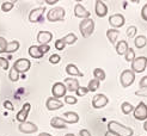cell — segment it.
I'll use <instances>...</instances> for the list:
<instances>
[{
  "label": "cell",
  "instance_id": "1",
  "mask_svg": "<svg viewBox=\"0 0 147 136\" xmlns=\"http://www.w3.org/2000/svg\"><path fill=\"white\" fill-rule=\"evenodd\" d=\"M108 130L116 136H133V129L123 125L116 121H110L108 123Z\"/></svg>",
  "mask_w": 147,
  "mask_h": 136
},
{
  "label": "cell",
  "instance_id": "2",
  "mask_svg": "<svg viewBox=\"0 0 147 136\" xmlns=\"http://www.w3.org/2000/svg\"><path fill=\"white\" fill-rule=\"evenodd\" d=\"M79 30L80 33L84 38H87L93 33L94 30V21L91 18H87V19H83L82 23L79 24Z\"/></svg>",
  "mask_w": 147,
  "mask_h": 136
},
{
  "label": "cell",
  "instance_id": "3",
  "mask_svg": "<svg viewBox=\"0 0 147 136\" xmlns=\"http://www.w3.org/2000/svg\"><path fill=\"white\" fill-rule=\"evenodd\" d=\"M65 16H66V12H65L63 7H54V9H51L48 12L47 19L49 21H51V23H54V21L63 20L65 19Z\"/></svg>",
  "mask_w": 147,
  "mask_h": 136
},
{
  "label": "cell",
  "instance_id": "4",
  "mask_svg": "<svg viewBox=\"0 0 147 136\" xmlns=\"http://www.w3.org/2000/svg\"><path fill=\"white\" fill-rule=\"evenodd\" d=\"M134 81H135V73L131 69H124L121 73L120 82L123 87H129V86L133 85Z\"/></svg>",
  "mask_w": 147,
  "mask_h": 136
},
{
  "label": "cell",
  "instance_id": "5",
  "mask_svg": "<svg viewBox=\"0 0 147 136\" xmlns=\"http://www.w3.org/2000/svg\"><path fill=\"white\" fill-rule=\"evenodd\" d=\"M146 67H147V57L145 56L135 57L134 61L131 62V70L134 73H142V72H145Z\"/></svg>",
  "mask_w": 147,
  "mask_h": 136
},
{
  "label": "cell",
  "instance_id": "6",
  "mask_svg": "<svg viewBox=\"0 0 147 136\" xmlns=\"http://www.w3.org/2000/svg\"><path fill=\"white\" fill-rule=\"evenodd\" d=\"M133 115H134V118L138 121H146L147 119V105L144 102L139 103L138 106L133 110Z\"/></svg>",
  "mask_w": 147,
  "mask_h": 136
},
{
  "label": "cell",
  "instance_id": "7",
  "mask_svg": "<svg viewBox=\"0 0 147 136\" xmlns=\"http://www.w3.org/2000/svg\"><path fill=\"white\" fill-rule=\"evenodd\" d=\"M31 67V62L28 59H18L16 62L13 63V68L16 69L18 73H26Z\"/></svg>",
  "mask_w": 147,
  "mask_h": 136
},
{
  "label": "cell",
  "instance_id": "8",
  "mask_svg": "<svg viewBox=\"0 0 147 136\" xmlns=\"http://www.w3.org/2000/svg\"><path fill=\"white\" fill-rule=\"evenodd\" d=\"M66 90L63 82H55L53 85V88H51V93H53V97L56 99H61L62 97H66Z\"/></svg>",
  "mask_w": 147,
  "mask_h": 136
},
{
  "label": "cell",
  "instance_id": "9",
  "mask_svg": "<svg viewBox=\"0 0 147 136\" xmlns=\"http://www.w3.org/2000/svg\"><path fill=\"white\" fill-rule=\"evenodd\" d=\"M124 21H126V19H124V17L121 13H116L109 17V24L113 26V29H116V30L117 27H122L124 25Z\"/></svg>",
  "mask_w": 147,
  "mask_h": 136
},
{
  "label": "cell",
  "instance_id": "10",
  "mask_svg": "<svg viewBox=\"0 0 147 136\" xmlns=\"http://www.w3.org/2000/svg\"><path fill=\"white\" fill-rule=\"evenodd\" d=\"M109 103V99L107 96L104 94H96L93 98H92V106L94 107V109H102V107L107 106Z\"/></svg>",
  "mask_w": 147,
  "mask_h": 136
},
{
  "label": "cell",
  "instance_id": "11",
  "mask_svg": "<svg viewBox=\"0 0 147 136\" xmlns=\"http://www.w3.org/2000/svg\"><path fill=\"white\" fill-rule=\"evenodd\" d=\"M46 11V7H37V9H34L30 13H29V20L31 23H38V21L42 20V16Z\"/></svg>",
  "mask_w": 147,
  "mask_h": 136
},
{
  "label": "cell",
  "instance_id": "12",
  "mask_svg": "<svg viewBox=\"0 0 147 136\" xmlns=\"http://www.w3.org/2000/svg\"><path fill=\"white\" fill-rule=\"evenodd\" d=\"M18 129H19V131L23 133V134H34V133H36L38 130L37 125L31 123V122H28V121L23 122V123H20Z\"/></svg>",
  "mask_w": 147,
  "mask_h": 136
},
{
  "label": "cell",
  "instance_id": "13",
  "mask_svg": "<svg viewBox=\"0 0 147 136\" xmlns=\"http://www.w3.org/2000/svg\"><path fill=\"white\" fill-rule=\"evenodd\" d=\"M46 106L48 110L55 111V110H59V109H61V107H63V102H61L60 99H56L54 97H49L46 102Z\"/></svg>",
  "mask_w": 147,
  "mask_h": 136
},
{
  "label": "cell",
  "instance_id": "14",
  "mask_svg": "<svg viewBox=\"0 0 147 136\" xmlns=\"http://www.w3.org/2000/svg\"><path fill=\"white\" fill-rule=\"evenodd\" d=\"M30 110H31L30 103H25V104L23 105V107L20 109V111H18L17 116H16V119H17L18 122H20V123L25 122L26 118H28V116H29V112H30Z\"/></svg>",
  "mask_w": 147,
  "mask_h": 136
},
{
  "label": "cell",
  "instance_id": "15",
  "mask_svg": "<svg viewBox=\"0 0 147 136\" xmlns=\"http://www.w3.org/2000/svg\"><path fill=\"white\" fill-rule=\"evenodd\" d=\"M74 16L78 17V18H82V19H87V18H90L91 13L87 11L82 4L78 3L74 6Z\"/></svg>",
  "mask_w": 147,
  "mask_h": 136
},
{
  "label": "cell",
  "instance_id": "16",
  "mask_svg": "<svg viewBox=\"0 0 147 136\" xmlns=\"http://www.w3.org/2000/svg\"><path fill=\"white\" fill-rule=\"evenodd\" d=\"M63 85H65L66 90L69 91V92H76L80 87L79 81L74 78H66L65 81H63Z\"/></svg>",
  "mask_w": 147,
  "mask_h": 136
},
{
  "label": "cell",
  "instance_id": "17",
  "mask_svg": "<svg viewBox=\"0 0 147 136\" xmlns=\"http://www.w3.org/2000/svg\"><path fill=\"white\" fill-rule=\"evenodd\" d=\"M94 11H96V14L99 18H103L108 14V6L100 0H97L94 4Z\"/></svg>",
  "mask_w": 147,
  "mask_h": 136
},
{
  "label": "cell",
  "instance_id": "18",
  "mask_svg": "<svg viewBox=\"0 0 147 136\" xmlns=\"http://www.w3.org/2000/svg\"><path fill=\"white\" fill-rule=\"evenodd\" d=\"M51 40H53V33L49 31H40L37 35V42L40 43V46L48 44Z\"/></svg>",
  "mask_w": 147,
  "mask_h": 136
},
{
  "label": "cell",
  "instance_id": "19",
  "mask_svg": "<svg viewBox=\"0 0 147 136\" xmlns=\"http://www.w3.org/2000/svg\"><path fill=\"white\" fill-rule=\"evenodd\" d=\"M61 118L65 119L66 123H72V124H74V123H77V122L79 121V115H78L77 112H73V111H71V112H65V113L62 115Z\"/></svg>",
  "mask_w": 147,
  "mask_h": 136
},
{
  "label": "cell",
  "instance_id": "20",
  "mask_svg": "<svg viewBox=\"0 0 147 136\" xmlns=\"http://www.w3.org/2000/svg\"><path fill=\"white\" fill-rule=\"evenodd\" d=\"M50 125L55 129H66L67 128V123H66L65 119L61 117H53L50 121Z\"/></svg>",
  "mask_w": 147,
  "mask_h": 136
},
{
  "label": "cell",
  "instance_id": "21",
  "mask_svg": "<svg viewBox=\"0 0 147 136\" xmlns=\"http://www.w3.org/2000/svg\"><path fill=\"white\" fill-rule=\"evenodd\" d=\"M66 73L69 74L71 76H83L84 74L78 69V67L76 66V64L73 63H69L66 66Z\"/></svg>",
  "mask_w": 147,
  "mask_h": 136
},
{
  "label": "cell",
  "instance_id": "22",
  "mask_svg": "<svg viewBox=\"0 0 147 136\" xmlns=\"http://www.w3.org/2000/svg\"><path fill=\"white\" fill-rule=\"evenodd\" d=\"M115 48H116V53L119 54V55H124L126 54V52L128 50V43L126 42V41H119L115 44Z\"/></svg>",
  "mask_w": 147,
  "mask_h": 136
},
{
  "label": "cell",
  "instance_id": "23",
  "mask_svg": "<svg viewBox=\"0 0 147 136\" xmlns=\"http://www.w3.org/2000/svg\"><path fill=\"white\" fill-rule=\"evenodd\" d=\"M119 30H116V29H109V30L107 31V37L108 40L110 41V43L111 44H116L117 43V38H119Z\"/></svg>",
  "mask_w": 147,
  "mask_h": 136
},
{
  "label": "cell",
  "instance_id": "24",
  "mask_svg": "<svg viewBox=\"0 0 147 136\" xmlns=\"http://www.w3.org/2000/svg\"><path fill=\"white\" fill-rule=\"evenodd\" d=\"M29 55H30L32 59H41V57H43V54L40 52L38 46H31L29 48Z\"/></svg>",
  "mask_w": 147,
  "mask_h": 136
},
{
  "label": "cell",
  "instance_id": "25",
  "mask_svg": "<svg viewBox=\"0 0 147 136\" xmlns=\"http://www.w3.org/2000/svg\"><path fill=\"white\" fill-rule=\"evenodd\" d=\"M134 44H135V47H136L138 49L144 48V47L147 44V38H146V36H144V35L138 36V37L135 38V41H134Z\"/></svg>",
  "mask_w": 147,
  "mask_h": 136
},
{
  "label": "cell",
  "instance_id": "26",
  "mask_svg": "<svg viewBox=\"0 0 147 136\" xmlns=\"http://www.w3.org/2000/svg\"><path fill=\"white\" fill-rule=\"evenodd\" d=\"M18 49H19V42L18 41H12L10 43H7V47H6V52L5 53L12 54L14 52H17Z\"/></svg>",
  "mask_w": 147,
  "mask_h": 136
},
{
  "label": "cell",
  "instance_id": "27",
  "mask_svg": "<svg viewBox=\"0 0 147 136\" xmlns=\"http://www.w3.org/2000/svg\"><path fill=\"white\" fill-rule=\"evenodd\" d=\"M62 40V42L65 43V44H69V46H72V44H74V43L77 42V36L73 33V32H71V33H68V35H66L63 38H61Z\"/></svg>",
  "mask_w": 147,
  "mask_h": 136
},
{
  "label": "cell",
  "instance_id": "28",
  "mask_svg": "<svg viewBox=\"0 0 147 136\" xmlns=\"http://www.w3.org/2000/svg\"><path fill=\"white\" fill-rule=\"evenodd\" d=\"M99 86H100V81L97 80V79H92V80L89 81V86H87V90H89V92H94V91H97L99 88Z\"/></svg>",
  "mask_w": 147,
  "mask_h": 136
},
{
  "label": "cell",
  "instance_id": "29",
  "mask_svg": "<svg viewBox=\"0 0 147 136\" xmlns=\"http://www.w3.org/2000/svg\"><path fill=\"white\" fill-rule=\"evenodd\" d=\"M93 75H94V79H97L99 81H103L105 79V72L103 70L102 68H94L93 70Z\"/></svg>",
  "mask_w": 147,
  "mask_h": 136
},
{
  "label": "cell",
  "instance_id": "30",
  "mask_svg": "<svg viewBox=\"0 0 147 136\" xmlns=\"http://www.w3.org/2000/svg\"><path fill=\"white\" fill-rule=\"evenodd\" d=\"M121 110H122V112H123L124 115H129L130 112H133L134 107H133V105H131L130 103L124 102V103H122V105H121Z\"/></svg>",
  "mask_w": 147,
  "mask_h": 136
},
{
  "label": "cell",
  "instance_id": "31",
  "mask_svg": "<svg viewBox=\"0 0 147 136\" xmlns=\"http://www.w3.org/2000/svg\"><path fill=\"white\" fill-rule=\"evenodd\" d=\"M124 59H126L127 62H133L135 59V53H134V49L133 48H128V50L124 54Z\"/></svg>",
  "mask_w": 147,
  "mask_h": 136
},
{
  "label": "cell",
  "instance_id": "32",
  "mask_svg": "<svg viewBox=\"0 0 147 136\" xmlns=\"http://www.w3.org/2000/svg\"><path fill=\"white\" fill-rule=\"evenodd\" d=\"M9 78H10V80L11 81H13V82H16V81H18V79H19V73L18 72L14 69L13 67L10 69V73H9Z\"/></svg>",
  "mask_w": 147,
  "mask_h": 136
},
{
  "label": "cell",
  "instance_id": "33",
  "mask_svg": "<svg viewBox=\"0 0 147 136\" xmlns=\"http://www.w3.org/2000/svg\"><path fill=\"white\" fill-rule=\"evenodd\" d=\"M60 61H61V56L59 54H51L49 57V62L51 64H57V63H60Z\"/></svg>",
  "mask_w": 147,
  "mask_h": 136
},
{
  "label": "cell",
  "instance_id": "34",
  "mask_svg": "<svg viewBox=\"0 0 147 136\" xmlns=\"http://www.w3.org/2000/svg\"><path fill=\"white\" fill-rule=\"evenodd\" d=\"M136 32H138V29H136L135 25H131V26H129L127 29V36H128L129 38H133L134 36L136 35Z\"/></svg>",
  "mask_w": 147,
  "mask_h": 136
},
{
  "label": "cell",
  "instance_id": "35",
  "mask_svg": "<svg viewBox=\"0 0 147 136\" xmlns=\"http://www.w3.org/2000/svg\"><path fill=\"white\" fill-rule=\"evenodd\" d=\"M13 9V3H10V1H5L1 5V11L3 12H9Z\"/></svg>",
  "mask_w": 147,
  "mask_h": 136
},
{
  "label": "cell",
  "instance_id": "36",
  "mask_svg": "<svg viewBox=\"0 0 147 136\" xmlns=\"http://www.w3.org/2000/svg\"><path fill=\"white\" fill-rule=\"evenodd\" d=\"M76 93H77L78 97H84V96H86L87 93H89V90H87V87H83V86H80V87L76 91Z\"/></svg>",
  "mask_w": 147,
  "mask_h": 136
},
{
  "label": "cell",
  "instance_id": "37",
  "mask_svg": "<svg viewBox=\"0 0 147 136\" xmlns=\"http://www.w3.org/2000/svg\"><path fill=\"white\" fill-rule=\"evenodd\" d=\"M7 42L4 37H0V54L1 53H5L6 52V47H7Z\"/></svg>",
  "mask_w": 147,
  "mask_h": 136
},
{
  "label": "cell",
  "instance_id": "38",
  "mask_svg": "<svg viewBox=\"0 0 147 136\" xmlns=\"http://www.w3.org/2000/svg\"><path fill=\"white\" fill-rule=\"evenodd\" d=\"M65 102L67 103V104H69V105H74V104H77V98L76 97H73V96H66L65 97Z\"/></svg>",
  "mask_w": 147,
  "mask_h": 136
},
{
  "label": "cell",
  "instance_id": "39",
  "mask_svg": "<svg viewBox=\"0 0 147 136\" xmlns=\"http://www.w3.org/2000/svg\"><path fill=\"white\" fill-rule=\"evenodd\" d=\"M0 67H1L4 70L9 69V61L6 59H4V57H0Z\"/></svg>",
  "mask_w": 147,
  "mask_h": 136
},
{
  "label": "cell",
  "instance_id": "40",
  "mask_svg": "<svg viewBox=\"0 0 147 136\" xmlns=\"http://www.w3.org/2000/svg\"><path fill=\"white\" fill-rule=\"evenodd\" d=\"M65 47H66V44L62 42V40H57V41L55 42V48H56L57 50H63Z\"/></svg>",
  "mask_w": 147,
  "mask_h": 136
},
{
  "label": "cell",
  "instance_id": "41",
  "mask_svg": "<svg viewBox=\"0 0 147 136\" xmlns=\"http://www.w3.org/2000/svg\"><path fill=\"white\" fill-rule=\"evenodd\" d=\"M3 105H4L5 109H7L9 111H13V110H14V106H13V104L10 102V100H5Z\"/></svg>",
  "mask_w": 147,
  "mask_h": 136
},
{
  "label": "cell",
  "instance_id": "42",
  "mask_svg": "<svg viewBox=\"0 0 147 136\" xmlns=\"http://www.w3.org/2000/svg\"><path fill=\"white\" fill-rule=\"evenodd\" d=\"M135 96H139V97H146L147 98V87L146 88H140L135 92Z\"/></svg>",
  "mask_w": 147,
  "mask_h": 136
},
{
  "label": "cell",
  "instance_id": "43",
  "mask_svg": "<svg viewBox=\"0 0 147 136\" xmlns=\"http://www.w3.org/2000/svg\"><path fill=\"white\" fill-rule=\"evenodd\" d=\"M38 49H40V52L45 55L47 52H49V49H50V47L48 46V44H42V46H38Z\"/></svg>",
  "mask_w": 147,
  "mask_h": 136
},
{
  "label": "cell",
  "instance_id": "44",
  "mask_svg": "<svg viewBox=\"0 0 147 136\" xmlns=\"http://www.w3.org/2000/svg\"><path fill=\"white\" fill-rule=\"evenodd\" d=\"M139 86H140V88H146L147 87V75L144 76L141 80H140V82H139Z\"/></svg>",
  "mask_w": 147,
  "mask_h": 136
},
{
  "label": "cell",
  "instance_id": "45",
  "mask_svg": "<svg viewBox=\"0 0 147 136\" xmlns=\"http://www.w3.org/2000/svg\"><path fill=\"white\" fill-rule=\"evenodd\" d=\"M141 17L144 20L147 21V4H145V6L142 7V10H141Z\"/></svg>",
  "mask_w": 147,
  "mask_h": 136
},
{
  "label": "cell",
  "instance_id": "46",
  "mask_svg": "<svg viewBox=\"0 0 147 136\" xmlns=\"http://www.w3.org/2000/svg\"><path fill=\"white\" fill-rule=\"evenodd\" d=\"M80 136H91V134L89 130H86V129H82V130H80Z\"/></svg>",
  "mask_w": 147,
  "mask_h": 136
},
{
  "label": "cell",
  "instance_id": "47",
  "mask_svg": "<svg viewBox=\"0 0 147 136\" xmlns=\"http://www.w3.org/2000/svg\"><path fill=\"white\" fill-rule=\"evenodd\" d=\"M56 3H57V0H46V4H48V5H54Z\"/></svg>",
  "mask_w": 147,
  "mask_h": 136
},
{
  "label": "cell",
  "instance_id": "48",
  "mask_svg": "<svg viewBox=\"0 0 147 136\" xmlns=\"http://www.w3.org/2000/svg\"><path fill=\"white\" fill-rule=\"evenodd\" d=\"M105 136H116V135H115V134H113L111 131H109V130H108V131L105 133Z\"/></svg>",
  "mask_w": 147,
  "mask_h": 136
},
{
  "label": "cell",
  "instance_id": "49",
  "mask_svg": "<svg viewBox=\"0 0 147 136\" xmlns=\"http://www.w3.org/2000/svg\"><path fill=\"white\" fill-rule=\"evenodd\" d=\"M38 136H51L50 134H48V133H41Z\"/></svg>",
  "mask_w": 147,
  "mask_h": 136
},
{
  "label": "cell",
  "instance_id": "50",
  "mask_svg": "<svg viewBox=\"0 0 147 136\" xmlns=\"http://www.w3.org/2000/svg\"><path fill=\"white\" fill-rule=\"evenodd\" d=\"M144 129H145V131H147V121H145V123H144Z\"/></svg>",
  "mask_w": 147,
  "mask_h": 136
},
{
  "label": "cell",
  "instance_id": "51",
  "mask_svg": "<svg viewBox=\"0 0 147 136\" xmlns=\"http://www.w3.org/2000/svg\"><path fill=\"white\" fill-rule=\"evenodd\" d=\"M65 136H76V135L74 134H66Z\"/></svg>",
  "mask_w": 147,
  "mask_h": 136
},
{
  "label": "cell",
  "instance_id": "52",
  "mask_svg": "<svg viewBox=\"0 0 147 136\" xmlns=\"http://www.w3.org/2000/svg\"><path fill=\"white\" fill-rule=\"evenodd\" d=\"M146 38H147V37H146Z\"/></svg>",
  "mask_w": 147,
  "mask_h": 136
}]
</instances>
